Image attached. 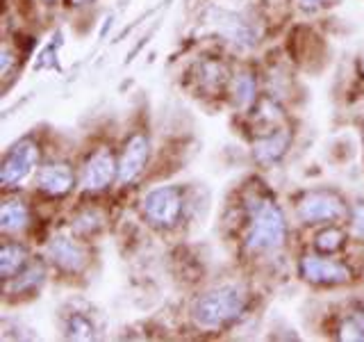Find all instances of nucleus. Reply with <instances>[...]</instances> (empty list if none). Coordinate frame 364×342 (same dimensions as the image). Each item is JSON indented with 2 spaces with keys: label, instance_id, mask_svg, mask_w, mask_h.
I'll use <instances>...</instances> for the list:
<instances>
[{
  "label": "nucleus",
  "instance_id": "nucleus-1",
  "mask_svg": "<svg viewBox=\"0 0 364 342\" xmlns=\"http://www.w3.org/2000/svg\"><path fill=\"white\" fill-rule=\"evenodd\" d=\"M246 294L237 288H219L205 292L191 306V317L200 328H223L246 311Z\"/></svg>",
  "mask_w": 364,
  "mask_h": 342
},
{
  "label": "nucleus",
  "instance_id": "nucleus-2",
  "mask_svg": "<svg viewBox=\"0 0 364 342\" xmlns=\"http://www.w3.org/2000/svg\"><path fill=\"white\" fill-rule=\"evenodd\" d=\"M287 239V219L269 199H255L250 205V228L246 244L250 251H276Z\"/></svg>",
  "mask_w": 364,
  "mask_h": 342
},
{
  "label": "nucleus",
  "instance_id": "nucleus-3",
  "mask_svg": "<svg viewBox=\"0 0 364 342\" xmlns=\"http://www.w3.org/2000/svg\"><path fill=\"white\" fill-rule=\"evenodd\" d=\"M185 208V192L178 185H164L148 192L141 201L144 217L157 228H173Z\"/></svg>",
  "mask_w": 364,
  "mask_h": 342
},
{
  "label": "nucleus",
  "instance_id": "nucleus-4",
  "mask_svg": "<svg viewBox=\"0 0 364 342\" xmlns=\"http://www.w3.org/2000/svg\"><path fill=\"white\" fill-rule=\"evenodd\" d=\"M39 167V144L32 140H21L9 148L3 165H0V182L11 190L21 187L34 169Z\"/></svg>",
  "mask_w": 364,
  "mask_h": 342
},
{
  "label": "nucleus",
  "instance_id": "nucleus-5",
  "mask_svg": "<svg viewBox=\"0 0 364 342\" xmlns=\"http://www.w3.org/2000/svg\"><path fill=\"white\" fill-rule=\"evenodd\" d=\"M114 180H119V160L107 148L96 151L85 162L82 171H80V187L85 192L105 190Z\"/></svg>",
  "mask_w": 364,
  "mask_h": 342
},
{
  "label": "nucleus",
  "instance_id": "nucleus-6",
  "mask_svg": "<svg viewBox=\"0 0 364 342\" xmlns=\"http://www.w3.org/2000/svg\"><path fill=\"white\" fill-rule=\"evenodd\" d=\"M346 212L344 203L333 192H312L305 194L299 203V217L305 224H328L341 219Z\"/></svg>",
  "mask_w": 364,
  "mask_h": 342
},
{
  "label": "nucleus",
  "instance_id": "nucleus-7",
  "mask_svg": "<svg viewBox=\"0 0 364 342\" xmlns=\"http://www.w3.org/2000/svg\"><path fill=\"white\" fill-rule=\"evenodd\" d=\"M148 155H151V144L148 137L141 133H134L128 137L123 146V153L119 157V182L121 185H130L144 174L148 165Z\"/></svg>",
  "mask_w": 364,
  "mask_h": 342
},
{
  "label": "nucleus",
  "instance_id": "nucleus-8",
  "mask_svg": "<svg viewBox=\"0 0 364 342\" xmlns=\"http://www.w3.org/2000/svg\"><path fill=\"white\" fill-rule=\"evenodd\" d=\"M301 276L314 285H341L350 281V269L330 258L305 256L301 260Z\"/></svg>",
  "mask_w": 364,
  "mask_h": 342
},
{
  "label": "nucleus",
  "instance_id": "nucleus-9",
  "mask_svg": "<svg viewBox=\"0 0 364 342\" xmlns=\"http://www.w3.org/2000/svg\"><path fill=\"white\" fill-rule=\"evenodd\" d=\"M75 176L66 162H50L37 171V190L48 197H64L73 190Z\"/></svg>",
  "mask_w": 364,
  "mask_h": 342
},
{
  "label": "nucleus",
  "instance_id": "nucleus-10",
  "mask_svg": "<svg viewBox=\"0 0 364 342\" xmlns=\"http://www.w3.org/2000/svg\"><path fill=\"white\" fill-rule=\"evenodd\" d=\"M48 258L50 262H55L57 267L68 271V274H75L85 267L87 256H85V249L80 247L75 239L71 237H53L48 242Z\"/></svg>",
  "mask_w": 364,
  "mask_h": 342
},
{
  "label": "nucleus",
  "instance_id": "nucleus-11",
  "mask_svg": "<svg viewBox=\"0 0 364 342\" xmlns=\"http://www.w3.org/2000/svg\"><path fill=\"white\" fill-rule=\"evenodd\" d=\"M62 331L66 338H73V340H91L96 338V322H94V313L89 311H68L62 315Z\"/></svg>",
  "mask_w": 364,
  "mask_h": 342
},
{
  "label": "nucleus",
  "instance_id": "nucleus-12",
  "mask_svg": "<svg viewBox=\"0 0 364 342\" xmlns=\"http://www.w3.org/2000/svg\"><path fill=\"white\" fill-rule=\"evenodd\" d=\"M289 148V133L287 130H278L269 135L267 140H259L253 146V155L257 157V162L262 165H271V162H278V160L287 153Z\"/></svg>",
  "mask_w": 364,
  "mask_h": 342
},
{
  "label": "nucleus",
  "instance_id": "nucleus-13",
  "mask_svg": "<svg viewBox=\"0 0 364 342\" xmlns=\"http://www.w3.org/2000/svg\"><path fill=\"white\" fill-rule=\"evenodd\" d=\"M28 265V249L18 242H5L3 251H0V274L5 281H11L26 269Z\"/></svg>",
  "mask_w": 364,
  "mask_h": 342
},
{
  "label": "nucleus",
  "instance_id": "nucleus-14",
  "mask_svg": "<svg viewBox=\"0 0 364 342\" xmlns=\"http://www.w3.org/2000/svg\"><path fill=\"white\" fill-rule=\"evenodd\" d=\"M28 222H30V212L23 201L3 203V208H0V228L5 233H18L28 226Z\"/></svg>",
  "mask_w": 364,
  "mask_h": 342
},
{
  "label": "nucleus",
  "instance_id": "nucleus-15",
  "mask_svg": "<svg viewBox=\"0 0 364 342\" xmlns=\"http://www.w3.org/2000/svg\"><path fill=\"white\" fill-rule=\"evenodd\" d=\"M198 68H200V71H198V83L205 89L216 91V89H221L228 83V71H225V66L221 62L208 60V62H203Z\"/></svg>",
  "mask_w": 364,
  "mask_h": 342
},
{
  "label": "nucleus",
  "instance_id": "nucleus-16",
  "mask_svg": "<svg viewBox=\"0 0 364 342\" xmlns=\"http://www.w3.org/2000/svg\"><path fill=\"white\" fill-rule=\"evenodd\" d=\"M339 338L341 340H364V308L346 315V319L339 326Z\"/></svg>",
  "mask_w": 364,
  "mask_h": 342
},
{
  "label": "nucleus",
  "instance_id": "nucleus-17",
  "mask_svg": "<svg viewBox=\"0 0 364 342\" xmlns=\"http://www.w3.org/2000/svg\"><path fill=\"white\" fill-rule=\"evenodd\" d=\"M344 239H346L344 231H339V228H326V231L316 235L314 247L321 251V254H335V251L344 247Z\"/></svg>",
  "mask_w": 364,
  "mask_h": 342
},
{
  "label": "nucleus",
  "instance_id": "nucleus-18",
  "mask_svg": "<svg viewBox=\"0 0 364 342\" xmlns=\"http://www.w3.org/2000/svg\"><path fill=\"white\" fill-rule=\"evenodd\" d=\"M232 94L239 105H248L255 98V78L250 73H239L232 80Z\"/></svg>",
  "mask_w": 364,
  "mask_h": 342
},
{
  "label": "nucleus",
  "instance_id": "nucleus-19",
  "mask_svg": "<svg viewBox=\"0 0 364 342\" xmlns=\"http://www.w3.org/2000/svg\"><path fill=\"white\" fill-rule=\"evenodd\" d=\"M43 267L41 265H32V267H28V269H23L21 271V276L16 274V283H14V290L16 292H21V290H26V288H30V290H34V288H39V285L43 283Z\"/></svg>",
  "mask_w": 364,
  "mask_h": 342
},
{
  "label": "nucleus",
  "instance_id": "nucleus-20",
  "mask_svg": "<svg viewBox=\"0 0 364 342\" xmlns=\"http://www.w3.org/2000/svg\"><path fill=\"white\" fill-rule=\"evenodd\" d=\"M98 226H100V219H98L96 212H85V214H80L75 219V231L85 233V235H89L91 231H96Z\"/></svg>",
  "mask_w": 364,
  "mask_h": 342
},
{
  "label": "nucleus",
  "instance_id": "nucleus-21",
  "mask_svg": "<svg viewBox=\"0 0 364 342\" xmlns=\"http://www.w3.org/2000/svg\"><path fill=\"white\" fill-rule=\"evenodd\" d=\"M350 228H353V235H355V237H364V203L353 205Z\"/></svg>",
  "mask_w": 364,
  "mask_h": 342
},
{
  "label": "nucleus",
  "instance_id": "nucleus-22",
  "mask_svg": "<svg viewBox=\"0 0 364 342\" xmlns=\"http://www.w3.org/2000/svg\"><path fill=\"white\" fill-rule=\"evenodd\" d=\"M9 66H11V53H9V48H5L3 51V76L9 73Z\"/></svg>",
  "mask_w": 364,
  "mask_h": 342
},
{
  "label": "nucleus",
  "instance_id": "nucleus-23",
  "mask_svg": "<svg viewBox=\"0 0 364 342\" xmlns=\"http://www.w3.org/2000/svg\"><path fill=\"white\" fill-rule=\"evenodd\" d=\"M299 3H301V7L310 9V7H314V5L318 3V0H299Z\"/></svg>",
  "mask_w": 364,
  "mask_h": 342
},
{
  "label": "nucleus",
  "instance_id": "nucleus-24",
  "mask_svg": "<svg viewBox=\"0 0 364 342\" xmlns=\"http://www.w3.org/2000/svg\"><path fill=\"white\" fill-rule=\"evenodd\" d=\"M91 0H68V5L71 7H80V5H89Z\"/></svg>",
  "mask_w": 364,
  "mask_h": 342
},
{
  "label": "nucleus",
  "instance_id": "nucleus-25",
  "mask_svg": "<svg viewBox=\"0 0 364 342\" xmlns=\"http://www.w3.org/2000/svg\"><path fill=\"white\" fill-rule=\"evenodd\" d=\"M362 68H364V53H362Z\"/></svg>",
  "mask_w": 364,
  "mask_h": 342
}]
</instances>
